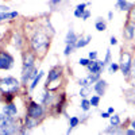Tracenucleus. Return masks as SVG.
<instances>
[{"label": "nucleus", "instance_id": "nucleus-26", "mask_svg": "<svg viewBox=\"0 0 135 135\" xmlns=\"http://www.w3.org/2000/svg\"><path fill=\"white\" fill-rule=\"evenodd\" d=\"M73 49H74V45H68L66 49H65V55H69L73 51Z\"/></svg>", "mask_w": 135, "mask_h": 135}, {"label": "nucleus", "instance_id": "nucleus-1", "mask_svg": "<svg viewBox=\"0 0 135 135\" xmlns=\"http://www.w3.org/2000/svg\"><path fill=\"white\" fill-rule=\"evenodd\" d=\"M30 46H31V50L35 54L45 55L50 46V38L43 31H35L30 39Z\"/></svg>", "mask_w": 135, "mask_h": 135}, {"label": "nucleus", "instance_id": "nucleus-20", "mask_svg": "<svg viewBox=\"0 0 135 135\" xmlns=\"http://www.w3.org/2000/svg\"><path fill=\"white\" fill-rule=\"evenodd\" d=\"M127 22H131V23H135V6L132 4V7L128 9V16H127Z\"/></svg>", "mask_w": 135, "mask_h": 135}, {"label": "nucleus", "instance_id": "nucleus-8", "mask_svg": "<svg viewBox=\"0 0 135 135\" xmlns=\"http://www.w3.org/2000/svg\"><path fill=\"white\" fill-rule=\"evenodd\" d=\"M123 37L128 41H132L135 38V23H131V22H127V25L124 27V31H123Z\"/></svg>", "mask_w": 135, "mask_h": 135}, {"label": "nucleus", "instance_id": "nucleus-13", "mask_svg": "<svg viewBox=\"0 0 135 135\" xmlns=\"http://www.w3.org/2000/svg\"><path fill=\"white\" fill-rule=\"evenodd\" d=\"M77 39H78V38H77V35L74 34L73 30H69V31H68V34H66V39H65L66 45H76Z\"/></svg>", "mask_w": 135, "mask_h": 135}, {"label": "nucleus", "instance_id": "nucleus-23", "mask_svg": "<svg viewBox=\"0 0 135 135\" xmlns=\"http://www.w3.org/2000/svg\"><path fill=\"white\" fill-rule=\"evenodd\" d=\"M89 107H91V101L86 100V99L84 97V99H83V101H81V108H83L84 111H88V109H89Z\"/></svg>", "mask_w": 135, "mask_h": 135}, {"label": "nucleus", "instance_id": "nucleus-12", "mask_svg": "<svg viewBox=\"0 0 135 135\" xmlns=\"http://www.w3.org/2000/svg\"><path fill=\"white\" fill-rule=\"evenodd\" d=\"M124 97L128 103L131 104H135V88L132 86L131 89H126L124 91Z\"/></svg>", "mask_w": 135, "mask_h": 135}, {"label": "nucleus", "instance_id": "nucleus-34", "mask_svg": "<svg viewBox=\"0 0 135 135\" xmlns=\"http://www.w3.org/2000/svg\"><path fill=\"white\" fill-rule=\"evenodd\" d=\"M116 43H118L116 38H115V37H111V45H116Z\"/></svg>", "mask_w": 135, "mask_h": 135}, {"label": "nucleus", "instance_id": "nucleus-28", "mask_svg": "<svg viewBox=\"0 0 135 135\" xmlns=\"http://www.w3.org/2000/svg\"><path fill=\"white\" fill-rule=\"evenodd\" d=\"M134 76H135V61H132V65H131V69H130L128 77L131 78V77H134Z\"/></svg>", "mask_w": 135, "mask_h": 135}, {"label": "nucleus", "instance_id": "nucleus-22", "mask_svg": "<svg viewBox=\"0 0 135 135\" xmlns=\"http://www.w3.org/2000/svg\"><path fill=\"white\" fill-rule=\"evenodd\" d=\"M109 120H111V124H112V126H119V124H120V118H119L118 115L109 116Z\"/></svg>", "mask_w": 135, "mask_h": 135}, {"label": "nucleus", "instance_id": "nucleus-39", "mask_svg": "<svg viewBox=\"0 0 135 135\" xmlns=\"http://www.w3.org/2000/svg\"><path fill=\"white\" fill-rule=\"evenodd\" d=\"M131 127H132V128L135 130V122H132V123H131Z\"/></svg>", "mask_w": 135, "mask_h": 135}, {"label": "nucleus", "instance_id": "nucleus-29", "mask_svg": "<svg viewBox=\"0 0 135 135\" xmlns=\"http://www.w3.org/2000/svg\"><path fill=\"white\" fill-rule=\"evenodd\" d=\"M89 61H91V60H86V58H81V60H80V65H81V66H88Z\"/></svg>", "mask_w": 135, "mask_h": 135}, {"label": "nucleus", "instance_id": "nucleus-5", "mask_svg": "<svg viewBox=\"0 0 135 135\" xmlns=\"http://www.w3.org/2000/svg\"><path fill=\"white\" fill-rule=\"evenodd\" d=\"M14 65V57L7 51H0V70H8Z\"/></svg>", "mask_w": 135, "mask_h": 135}, {"label": "nucleus", "instance_id": "nucleus-30", "mask_svg": "<svg viewBox=\"0 0 135 135\" xmlns=\"http://www.w3.org/2000/svg\"><path fill=\"white\" fill-rule=\"evenodd\" d=\"M97 58V53L96 51H91L89 53V60H96Z\"/></svg>", "mask_w": 135, "mask_h": 135}, {"label": "nucleus", "instance_id": "nucleus-17", "mask_svg": "<svg viewBox=\"0 0 135 135\" xmlns=\"http://www.w3.org/2000/svg\"><path fill=\"white\" fill-rule=\"evenodd\" d=\"M78 123H80V119H78L77 116L70 118V120H69V128H68L66 134H70V132H72V130H73L74 127H77V126H78Z\"/></svg>", "mask_w": 135, "mask_h": 135}, {"label": "nucleus", "instance_id": "nucleus-37", "mask_svg": "<svg viewBox=\"0 0 135 135\" xmlns=\"http://www.w3.org/2000/svg\"><path fill=\"white\" fill-rule=\"evenodd\" d=\"M108 114H114V108H112V107L108 108Z\"/></svg>", "mask_w": 135, "mask_h": 135}, {"label": "nucleus", "instance_id": "nucleus-14", "mask_svg": "<svg viewBox=\"0 0 135 135\" xmlns=\"http://www.w3.org/2000/svg\"><path fill=\"white\" fill-rule=\"evenodd\" d=\"M88 6V3H83V4H78L74 9V16L76 18H83L84 15V11H85V7Z\"/></svg>", "mask_w": 135, "mask_h": 135}, {"label": "nucleus", "instance_id": "nucleus-15", "mask_svg": "<svg viewBox=\"0 0 135 135\" xmlns=\"http://www.w3.org/2000/svg\"><path fill=\"white\" fill-rule=\"evenodd\" d=\"M91 39H92V37L91 35H88L86 38H81V39H77V42H76V45H74V47H77V49H80V47H84V46H86V45L91 42Z\"/></svg>", "mask_w": 135, "mask_h": 135}, {"label": "nucleus", "instance_id": "nucleus-33", "mask_svg": "<svg viewBox=\"0 0 135 135\" xmlns=\"http://www.w3.org/2000/svg\"><path fill=\"white\" fill-rule=\"evenodd\" d=\"M109 115H111V114H108V112H103V114H101L103 119H108V118H109Z\"/></svg>", "mask_w": 135, "mask_h": 135}, {"label": "nucleus", "instance_id": "nucleus-18", "mask_svg": "<svg viewBox=\"0 0 135 135\" xmlns=\"http://www.w3.org/2000/svg\"><path fill=\"white\" fill-rule=\"evenodd\" d=\"M43 74H45L43 72H39V73H38L35 77H34V81H32V84L30 85V89H31V91H32V89H35V88H37V85H38V83L41 81V78L43 77Z\"/></svg>", "mask_w": 135, "mask_h": 135}, {"label": "nucleus", "instance_id": "nucleus-9", "mask_svg": "<svg viewBox=\"0 0 135 135\" xmlns=\"http://www.w3.org/2000/svg\"><path fill=\"white\" fill-rule=\"evenodd\" d=\"M86 68H88L89 73H95V74H100L101 69H103V68H101V65L99 64V61H96V60H91Z\"/></svg>", "mask_w": 135, "mask_h": 135}, {"label": "nucleus", "instance_id": "nucleus-21", "mask_svg": "<svg viewBox=\"0 0 135 135\" xmlns=\"http://www.w3.org/2000/svg\"><path fill=\"white\" fill-rule=\"evenodd\" d=\"M105 28H107V25L104 23L103 20H97L96 22V30L97 31H104Z\"/></svg>", "mask_w": 135, "mask_h": 135}, {"label": "nucleus", "instance_id": "nucleus-16", "mask_svg": "<svg viewBox=\"0 0 135 135\" xmlns=\"http://www.w3.org/2000/svg\"><path fill=\"white\" fill-rule=\"evenodd\" d=\"M116 6H118L122 11H128V9L132 7V4L128 3L127 0H118V2H116Z\"/></svg>", "mask_w": 135, "mask_h": 135}, {"label": "nucleus", "instance_id": "nucleus-7", "mask_svg": "<svg viewBox=\"0 0 135 135\" xmlns=\"http://www.w3.org/2000/svg\"><path fill=\"white\" fill-rule=\"evenodd\" d=\"M61 74H62V66H54V68H51L50 72H49V74H47V81H46V84L49 85L50 83L55 81L57 78L61 77Z\"/></svg>", "mask_w": 135, "mask_h": 135}, {"label": "nucleus", "instance_id": "nucleus-6", "mask_svg": "<svg viewBox=\"0 0 135 135\" xmlns=\"http://www.w3.org/2000/svg\"><path fill=\"white\" fill-rule=\"evenodd\" d=\"M27 115H28L31 119L38 120V119L42 118V115H43V108H42V105L38 104V103H34V101H31L30 105H28V109H27Z\"/></svg>", "mask_w": 135, "mask_h": 135}, {"label": "nucleus", "instance_id": "nucleus-19", "mask_svg": "<svg viewBox=\"0 0 135 135\" xmlns=\"http://www.w3.org/2000/svg\"><path fill=\"white\" fill-rule=\"evenodd\" d=\"M18 16V12H2L0 14V22L4 20V19H11V18H16Z\"/></svg>", "mask_w": 135, "mask_h": 135}, {"label": "nucleus", "instance_id": "nucleus-35", "mask_svg": "<svg viewBox=\"0 0 135 135\" xmlns=\"http://www.w3.org/2000/svg\"><path fill=\"white\" fill-rule=\"evenodd\" d=\"M126 134H128V135H135V130H134V128H132V130H127Z\"/></svg>", "mask_w": 135, "mask_h": 135}, {"label": "nucleus", "instance_id": "nucleus-31", "mask_svg": "<svg viewBox=\"0 0 135 135\" xmlns=\"http://www.w3.org/2000/svg\"><path fill=\"white\" fill-rule=\"evenodd\" d=\"M89 16H91V12H89V11H84V15H83V18L81 19H84V20H86Z\"/></svg>", "mask_w": 135, "mask_h": 135}, {"label": "nucleus", "instance_id": "nucleus-10", "mask_svg": "<svg viewBox=\"0 0 135 135\" xmlns=\"http://www.w3.org/2000/svg\"><path fill=\"white\" fill-rule=\"evenodd\" d=\"M105 89H107V81L105 80H99L95 83V91L99 96H103L105 93Z\"/></svg>", "mask_w": 135, "mask_h": 135}, {"label": "nucleus", "instance_id": "nucleus-2", "mask_svg": "<svg viewBox=\"0 0 135 135\" xmlns=\"http://www.w3.org/2000/svg\"><path fill=\"white\" fill-rule=\"evenodd\" d=\"M35 62V55L32 53H26L23 55V69H22V83L27 84L28 80H31L32 77H35L38 70L34 66Z\"/></svg>", "mask_w": 135, "mask_h": 135}, {"label": "nucleus", "instance_id": "nucleus-4", "mask_svg": "<svg viewBox=\"0 0 135 135\" xmlns=\"http://www.w3.org/2000/svg\"><path fill=\"white\" fill-rule=\"evenodd\" d=\"M131 65H132V57L130 53H123L122 57H120V65H119V69L122 70V73L127 76L130 74V69H131Z\"/></svg>", "mask_w": 135, "mask_h": 135}, {"label": "nucleus", "instance_id": "nucleus-32", "mask_svg": "<svg viewBox=\"0 0 135 135\" xmlns=\"http://www.w3.org/2000/svg\"><path fill=\"white\" fill-rule=\"evenodd\" d=\"M61 2H62V0H50L49 4H50V6H54V4H58V3H61Z\"/></svg>", "mask_w": 135, "mask_h": 135}, {"label": "nucleus", "instance_id": "nucleus-38", "mask_svg": "<svg viewBox=\"0 0 135 135\" xmlns=\"http://www.w3.org/2000/svg\"><path fill=\"white\" fill-rule=\"evenodd\" d=\"M112 15H114V14H112V11H111V12H108V18H109V19L112 18Z\"/></svg>", "mask_w": 135, "mask_h": 135}, {"label": "nucleus", "instance_id": "nucleus-3", "mask_svg": "<svg viewBox=\"0 0 135 135\" xmlns=\"http://www.w3.org/2000/svg\"><path fill=\"white\" fill-rule=\"evenodd\" d=\"M20 83L14 77H6L0 80V92L3 95H12L18 92Z\"/></svg>", "mask_w": 135, "mask_h": 135}, {"label": "nucleus", "instance_id": "nucleus-24", "mask_svg": "<svg viewBox=\"0 0 135 135\" xmlns=\"http://www.w3.org/2000/svg\"><path fill=\"white\" fill-rule=\"evenodd\" d=\"M91 101V105L92 107H97L99 105V103H100V96L97 95V96H92V99L89 100Z\"/></svg>", "mask_w": 135, "mask_h": 135}, {"label": "nucleus", "instance_id": "nucleus-11", "mask_svg": "<svg viewBox=\"0 0 135 135\" xmlns=\"http://www.w3.org/2000/svg\"><path fill=\"white\" fill-rule=\"evenodd\" d=\"M3 112H4L7 116L14 118V116L18 114V109H16V107H15L12 103H9V104H6V105L3 107Z\"/></svg>", "mask_w": 135, "mask_h": 135}, {"label": "nucleus", "instance_id": "nucleus-25", "mask_svg": "<svg viewBox=\"0 0 135 135\" xmlns=\"http://www.w3.org/2000/svg\"><path fill=\"white\" fill-rule=\"evenodd\" d=\"M116 70H119V65L112 62V64L109 65V72H111V73H114V72H116Z\"/></svg>", "mask_w": 135, "mask_h": 135}, {"label": "nucleus", "instance_id": "nucleus-36", "mask_svg": "<svg viewBox=\"0 0 135 135\" xmlns=\"http://www.w3.org/2000/svg\"><path fill=\"white\" fill-rule=\"evenodd\" d=\"M130 83H131V85H132V86H134V88H135V76H134V77H131V78H130Z\"/></svg>", "mask_w": 135, "mask_h": 135}, {"label": "nucleus", "instance_id": "nucleus-27", "mask_svg": "<svg viewBox=\"0 0 135 135\" xmlns=\"http://www.w3.org/2000/svg\"><path fill=\"white\" fill-rule=\"evenodd\" d=\"M109 61H111V51H109V50H107V55H105V60L103 61V62H104V66H105V65H108V64H109Z\"/></svg>", "mask_w": 135, "mask_h": 135}]
</instances>
